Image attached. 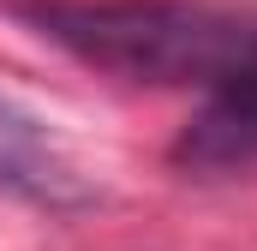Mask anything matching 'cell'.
I'll return each instance as SVG.
<instances>
[{
    "instance_id": "6da1fadb",
    "label": "cell",
    "mask_w": 257,
    "mask_h": 251,
    "mask_svg": "<svg viewBox=\"0 0 257 251\" xmlns=\"http://www.w3.org/2000/svg\"><path fill=\"white\" fill-rule=\"evenodd\" d=\"M18 12L72 60L156 90H209L257 54V18L209 0H24Z\"/></svg>"
},
{
    "instance_id": "7a4b0ae2",
    "label": "cell",
    "mask_w": 257,
    "mask_h": 251,
    "mask_svg": "<svg viewBox=\"0 0 257 251\" xmlns=\"http://www.w3.org/2000/svg\"><path fill=\"white\" fill-rule=\"evenodd\" d=\"M174 168L203 174V180L257 168V54L203 90L197 114L174 138Z\"/></svg>"
},
{
    "instance_id": "3957f363",
    "label": "cell",
    "mask_w": 257,
    "mask_h": 251,
    "mask_svg": "<svg viewBox=\"0 0 257 251\" xmlns=\"http://www.w3.org/2000/svg\"><path fill=\"white\" fill-rule=\"evenodd\" d=\"M0 191L42 203V209H78L96 197L84 168L66 156V144L30 108H18L6 96H0Z\"/></svg>"
}]
</instances>
